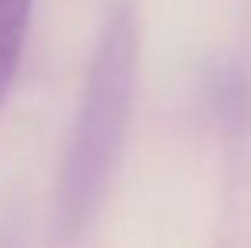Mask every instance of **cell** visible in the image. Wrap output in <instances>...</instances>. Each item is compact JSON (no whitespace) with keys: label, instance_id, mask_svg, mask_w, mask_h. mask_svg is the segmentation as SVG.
I'll list each match as a JSON object with an SVG mask.
<instances>
[{"label":"cell","instance_id":"6da1fadb","mask_svg":"<svg viewBox=\"0 0 251 248\" xmlns=\"http://www.w3.org/2000/svg\"><path fill=\"white\" fill-rule=\"evenodd\" d=\"M139 68V17L132 0H119L99 31L82 85V102L65 143L54 184V224L61 238H78L105 201L123 153Z\"/></svg>","mask_w":251,"mask_h":248},{"label":"cell","instance_id":"7a4b0ae2","mask_svg":"<svg viewBox=\"0 0 251 248\" xmlns=\"http://www.w3.org/2000/svg\"><path fill=\"white\" fill-rule=\"evenodd\" d=\"M34 0H0V106L17 79Z\"/></svg>","mask_w":251,"mask_h":248}]
</instances>
